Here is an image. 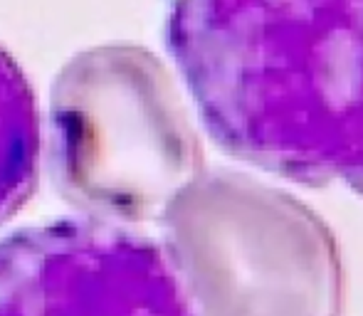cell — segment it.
<instances>
[{
  "label": "cell",
  "mask_w": 363,
  "mask_h": 316,
  "mask_svg": "<svg viewBox=\"0 0 363 316\" xmlns=\"http://www.w3.org/2000/svg\"><path fill=\"white\" fill-rule=\"evenodd\" d=\"M163 40L225 154L363 198V0H171Z\"/></svg>",
  "instance_id": "obj_1"
},
{
  "label": "cell",
  "mask_w": 363,
  "mask_h": 316,
  "mask_svg": "<svg viewBox=\"0 0 363 316\" xmlns=\"http://www.w3.org/2000/svg\"><path fill=\"white\" fill-rule=\"evenodd\" d=\"M158 220L193 316H344L336 235L284 188L203 171Z\"/></svg>",
  "instance_id": "obj_2"
},
{
  "label": "cell",
  "mask_w": 363,
  "mask_h": 316,
  "mask_svg": "<svg viewBox=\"0 0 363 316\" xmlns=\"http://www.w3.org/2000/svg\"><path fill=\"white\" fill-rule=\"evenodd\" d=\"M50 129L60 191L99 218H161L206 171L181 86L139 45H101L69 60L52 84Z\"/></svg>",
  "instance_id": "obj_3"
},
{
  "label": "cell",
  "mask_w": 363,
  "mask_h": 316,
  "mask_svg": "<svg viewBox=\"0 0 363 316\" xmlns=\"http://www.w3.org/2000/svg\"><path fill=\"white\" fill-rule=\"evenodd\" d=\"M0 316H193L161 242L104 220L0 239Z\"/></svg>",
  "instance_id": "obj_4"
},
{
  "label": "cell",
  "mask_w": 363,
  "mask_h": 316,
  "mask_svg": "<svg viewBox=\"0 0 363 316\" xmlns=\"http://www.w3.org/2000/svg\"><path fill=\"white\" fill-rule=\"evenodd\" d=\"M43 129L35 91L8 50L0 47V222L38 188Z\"/></svg>",
  "instance_id": "obj_5"
}]
</instances>
